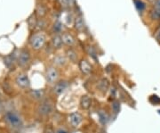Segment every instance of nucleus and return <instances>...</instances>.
Listing matches in <instances>:
<instances>
[{
	"label": "nucleus",
	"instance_id": "obj_1",
	"mask_svg": "<svg viewBox=\"0 0 160 133\" xmlns=\"http://www.w3.org/2000/svg\"><path fill=\"white\" fill-rule=\"evenodd\" d=\"M5 120L13 128H20L22 126V121L14 112H7L5 115Z\"/></svg>",
	"mask_w": 160,
	"mask_h": 133
},
{
	"label": "nucleus",
	"instance_id": "obj_2",
	"mask_svg": "<svg viewBox=\"0 0 160 133\" xmlns=\"http://www.w3.org/2000/svg\"><path fill=\"white\" fill-rule=\"evenodd\" d=\"M45 42V38L42 34H36L31 38V40H30L31 46L36 50L40 49L44 46Z\"/></svg>",
	"mask_w": 160,
	"mask_h": 133
},
{
	"label": "nucleus",
	"instance_id": "obj_3",
	"mask_svg": "<svg viewBox=\"0 0 160 133\" xmlns=\"http://www.w3.org/2000/svg\"><path fill=\"white\" fill-rule=\"evenodd\" d=\"M52 112H53V104L48 101L43 102L38 107V113L43 116H47L51 115Z\"/></svg>",
	"mask_w": 160,
	"mask_h": 133
},
{
	"label": "nucleus",
	"instance_id": "obj_4",
	"mask_svg": "<svg viewBox=\"0 0 160 133\" xmlns=\"http://www.w3.org/2000/svg\"><path fill=\"white\" fill-rule=\"evenodd\" d=\"M16 84L18 85L19 87L22 89H28L30 88V81L28 78V76L26 74H19L16 77Z\"/></svg>",
	"mask_w": 160,
	"mask_h": 133
},
{
	"label": "nucleus",
	"instance_id": "obj_5",
	"mask_svg": "<svg viewBox=\"0 0 160 133\" xmlns=\"http://www.w3.org/2000/svg\"><path fill=\"white\" fill-rule=\"evenodd\" d=\"M30 61V54L29 51L27 50H22L21 51L20 55L18 57V63L21 66H26Z\"/></svg>",
	"mask_w": 160,
	"mask_h": 133
},
{
	"label": "nucleus",
	"instance_id": "obj_6",
	"mask_svg": "<svg viewBox=\"0 0 160 133\" xmlns=\"http://www.w3.org/2000/svg\"><path fill=\"white\" fill-rule=\"evenodd\" d=\"M67 88H68V82L65 81V80H61V81L57 82L54 85L53 90L54 94L58 95L59 96V95L62 94Z\"/></svg>",
	"mask_w": 160,
	"mask_h": 133
},
{
	"label": "nucleus",
	"instance_id": "obj_7",
	"mask_svg": "<svg viewBox=\"0 0 160 133\" xmlns=\"http://www.w3.org/2000/svg\"><path fill=\"white\" fill-rule=\"evenodd\" d=\"M58 77H59V72L57 69L51 67L47 70V72H46V79H47V80L51 83L55 82L58 80Z\"/></svg>",
	"mask_w": 160,
	"mask_h": 133
},
{
	"label": "nucleus",
	"instance_id": "obj_8",
	"mask_svg": "<svg viewBox=\"0 0 160 133\" xmlns=\"http://www.w3.org/2000/svg\"><path fill=\"white\" fill-rule=\"evenodd\" d=\"M70 121L73 127H75V128L78 127L80 125V123L82 122L81 115L78 113H72L70 115Z\"/></svg>",
	"mask_w": 160,
	"mask_h": 133
},
{
	"label": "nucleus",
	"instance_id": "obj_9",
	"mask_svg": "<svg viewBox=\"0 0 160 133\" xmlns=\"http://www.w3.org/2000/svg\"><path fill=\"white\" fill-rule=\"evenodd\" d=\"M92 104V99L90 97L88 96H83L81 98V100H80V106H81V108L82 109H84V110H87L90 108Z\"/></svg>",
	"mask_w": 160,
	"mask_h": 133
},
{
	"label": "nucleus",
	"instance_id": "obj_10",
	"mask_svg": "<svg viewBox=\"0 0 160 133\" xmlns=\"http://www.w3.org/2000/svg\"><path fill=\"white\" fill-rule=\"evenodd\" d=\"M79 66H80V69L81 71L84 72V73H86V74H88L91 72L92 71V66L89 64V63L86 60H82L79 63Z\"/></svg>",
	"mask_w": 160,
	"mask_h": 133
},
{
	"label": "nucleus",
	"instance_id": "obj_11",
	"mask_svg": "<svg viewBox=\"0 0 160 133\" xmlns=\"http://www.w3.org/2000/svg\"><path fill=\"white\" fill-rule=\"evenodd\" d=\"M61 38H62V41H63L66 45H68V46H71V45H73L74 42H75L74 38H73L71 35L68 34V33L63 34Z\"/></svg>",
	"mask_w": 160,
	"mask_h": 133
},
{
	"label": "nucleus",
	"instance_id": "obj_12",
	"mask_svg": "<svg viewBox=\"0 0 160 133\" xmlns=\"http://www.w3.org/2000/svg\"><path fill=\"white\" fill-rule=\"evenodd\" d=\"M109 88V81L106 79H102L99 83H98V89L101 92H106Z\"/></svg>",
	"mask_w": 160,
	"mask_h": 133
},
{
	"label": "nucleus",
	"instance_id": "obj_13",
	"mask_svg": "<svg viewBox=\"0 0 160 133\" xmlns=\"http://www.w3.org/2000/svg\"><path fill=\"white\" fill-rule=\"evenodd\" d=\"M62 38L59 35H55L53 38V45L55 48H60L61 44H62Z\"/></svg>",
	"mask_w": 160,
	"mask_h": 133
},
{
	"label": "nucleus",
	"instance_id": "obj_14",
	"mask_svg": "<svg viewBox=\"0 0 160 133\" xmlns=\"http://www.w3.org/2000/svg\"><path fill=\"white\" fill-rule=\"evenodd\" d=\"M98 115H99V120L102 124H106L109 121V116L107 115V113H105L104 111H100Z\"/></svg>",
	"mask_w": 160,
	"mask_h": 133
},
{
	"label": "nucleus",
	"instance_id": "obj_15",
	"mask_svg": "<svg viewBox=\"0 0 160 133\" xmlns=\"http://www.w3.org/2000/svg\"><path fill=\"white\" fill-rule=\"evenodd\" d=\"M66 58H65V56H62V55H57L55 57L54 59V63L55 64H57L59 66H62L66 63Z\"/></svg>",
	"mask_w": 160,
	"mask_h": 133
},
{
	"label": "nucleus",
	"instance_id": "obj_16",
	"mask_svg": "<svg viewBox=\"0 0 160 133\" xmlns=\"http://www.w3.org/2000/svg\"><path fill=\"white\" fill-rule=\"evenodd\" d=\"M75 27H76V29L78 31H82L84 29V22H83V19L78 17L76 19V22H75Z\"/></svg>",
	"mask_w": 160,
	"mask_h": 133
},
{
	"label": "nucleus",
	"instance_id": "obj_17",
	"mask_svg": "<svg viewBox=\"0 0 160 133\" xmlns=\"http://www.w3.org/2000/svg\"><path fill=\"white\" fill-rule=\"evenodd\" d=\"M135 5L137 7V9L139 11H143L144 8H145V5L142 1H140V0H135Z\"/></svg>",
	"mask_w": 160,
	"mask_h": 133
},
{
	"label": "nucleus",
	"instance_id": "obj_18",
	"mask_svg": "<svg viewBox=\"0 0 160 133\" xmlns=\"http://www.w3.org/2000/svg\"><path fill=\"white\" fill-rule=\"evenodd\" d=\"M67 54H68V57H69V59H70V61L75 62V61L77 60V54L75 53L73 50H69V51L67 52Z\"/></svg>",
	"mask_w": 160,
	"mask_h": 133
},
{
	"label": "nucleus",
	"instance_id": "obj_19",
	"mask_svg": "<svg viewBox=\"0 0 160 133\" xmlns=\"http://www.w3.org/2000/svg\"><path fill=\"white\" fill-rule=\"evenodd\" d=\"M112 108H113V111H114L116 113H118L120 110V103L118 101H114L112 103Z\"/></svg>",
	"mask_w": 160,
	"mask_h": 133
},
{
	"label": "nucleus",
	"instance_id": "obj_20",
	"mask_svg": "<svg viewBox=\"0 0 160 133\" xmlns=\"http://www.w3.org/2000/svg\"><path fill=\"white\" fill-rule=\"evenodd\" d=\"M151 17H152V19H156V20L160 19V10H158V9H155V10L151 13Z\"/></svg>",
	"mask_w": 160,
	"mask_h": 133
},
{
	"label": "nucleus",
	"instance_id": "obj_21",
	"mask_svg": "<svg viewBox=\"0 0 160 133\" xmlns=\"http://www.w3.org/2000/svg\"><path fill=\"white\" fill-rule=\"evenodd\" d=\"M61 29V24L60 23H57L54 24V31H60Z\"/></svg>",
	"mask_w": 160,
	"mask_h": 133
},
{
	"label": "nucleus",
	"instance_id": "obj_22",
	"mask_svg": "<svg viewBox=\"0 0 160 133\" xmlns=\"http://www.w3.org/2000/svg\"><path fill=\"white\" fill-rule=\"evenodd\" d=\"M155 9L160 10V0H156L155 1Z\"/></svg>",
	"mask_w": 160,
	"mask_h": 133
},
{
	"label": "nucleus",
	"instance_id": "obj_23",
	"mask_svg": "<svg viewBox=\"0 0 160 133\" xmlns=\"http://www.w3.org/2000/svg\"><path fill=\"white\" fill-rule=\"evenodd\" d=\"M55 133H68V131L65 130H63V129H59V130H56Z\"/></svg>",
	"mask_w": 160,
	"mask_h": 133
},
{
	"label": "nucleus",
	"instance_id": "obj_24",
	"mask_svg": "<svg viewBox=\"0 0 160 133\" xmlns=\"http://www.w3.org/2000/svg\"><path fill=\"white\" fill-rule=\"evenodd\" d=\"M59 1L61 2V5H63L64 6L68 5V0H59Z\"/></svg>",
	"mask_w": 160,
	"mask_h": 133
},
{
	"label": "nucleus",
	"instance_id": "obj_25",
	"mask_svg": "<svg viewBox=\"0 0 160 133\" xmlns=\"http://www.w3.org/2000/svg\"><path fill=\"white\" fill-rule=\"evenodd\" d=\"M156 38H157V40H160V30L156 33Z\"/></svg>",
	"mask_w": 160,
	"mask_h": 133
},
{
	"label": "nucleus",
	"instance_id": "obj_26",
	"mask_svg": "<svg viewBox=\"0 0 160 133\" xmlns=\"http://www.w3.org/2000/svg\"><path fill=\"white\" fill-rule=\"evenodd\" d=\"M149 1H153V0H149Z\"/></svg>",
	"mask_w": 160,
	"mask_h": 133
}]
</instances>
